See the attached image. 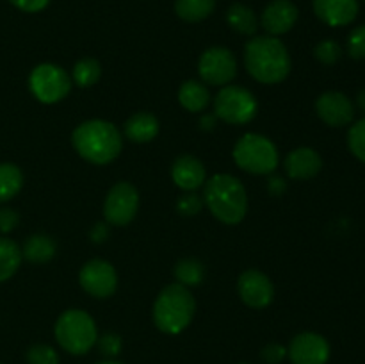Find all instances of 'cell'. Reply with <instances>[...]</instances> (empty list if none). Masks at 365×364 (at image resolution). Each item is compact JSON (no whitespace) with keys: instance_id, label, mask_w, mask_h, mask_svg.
Segmentation results:
<instances>
[{"instance_id":"obj_9","label":"cell","mask_w":365,"mask_h":364,"mask_svg":"<svg viewBox=\"0 0 365 364\" xmlns=\"http://www.w3.org/2000/svg\"><path fill=\"white\" fill-rule=\"evenodd\" d=\"M139 209V191L130 182H118L107 193L103 202V216L109 225L125 227L135 218Z\"/></svg>"},{"instance_id":"obj_17","label":"cell","mask_w":365,"mask_h":364,"mask_svg":"<svg viewBox=\"0 0 365 364\" xmlns=\"http://www.w3.org/2000/svg\"><path fill=\"white\" fill-rule=\"evenodd\" d=\"M285 173L294 181H309L316 177L323 168V159L319 153L309 146H299L285 156L284 159Z\"/></svg>"},{"instance_id":"obj_22","label":"cell","mask_w":365,"mask_h":364,"mask_svg":"<svg viewBox=\"0 0 365 364\" xmlns=\"http://www.w3.org/2000/svg\"><path fill=\"white\" fill-rule=\"evenodd\" d=\"M227 24L232 31L245 36H253L259 29V20L252 7L245 4H232L227 11Z\"/></svg>"},{"instance_id":"obj_8","label":"cell","mask_w":365,"mask_h":364,"mask_svg":"<svg viewBox=\"0 0 365 364\" xmlns=\"http://www.w3.org/2000/svg\"><path fill=\"white\" fill-rule=\"evenodd\" d=\"M29 89L41 103H57L70 93L71 79L64 68L43 63L29 75Z\"/></svg>"},{"instance_id":"obj_24","label":"cell","mask_w":365,"mask_h":364,"mask_svg":"<svg viewBox=\"0 0 365 364\" xmlns=\"http://www.w3.org/2000/svg\"><path fill=\"white\" fill-rule=\"evenodd\" d=\"M21 248L13 239L0 238V282L13 277L21 264Z\"/></svg>"},{"instance_id":"obj_6","label":"cell","mask_w":365,"mask_h":364,"mask_svg":"<svg viewBox=\"0 0 365 364\" xmlns=\"http://www.w3.org/2000/svg\"><path fill=\"white\" fill-rule=\"evenodd\" d=\"M235 164L253 175H269L278 168L280 157L274 143L269 138L255 132L242 136L234 146Z\"/></svg>"},{"instance_id":"obj_37","label":"cell","mask_w":365,"mask_h":364,"mask_svg":"<svg viewBox=\"0 0 365 364\" xmlns=\"http://www.w3.org/2000/svg\"><path fill=\"white\" fill-rule=\"evenodd\" d=\"M89 236H91L93 243H103L109 236V227H107V223H95Z\"/></svg>"},{"instance_id":"obj_7","label":"cell","mask_w":365,"mask_h":364,"mask_svg":"<svg viewBox=\"0 0 365 364\" xmlns=\"http://www.w3.org/2000/svg\"><path fill=\"white\" fill-rule=\"evenodd\" d=\"M259 103L253 93L242 86L227 84L214 98V114L230 125H246L257 116Z\"/></svg>"},{"instance_id":"obj_18","label":"cell","mask_w":365,"mask_h":364,"mask_svg":"<svg viewBox=\"0 0 365 364\" xmlns=\"http://www.w3.org/2000/svg\"><path fill=\"white\" fill-rule=\"evenodd\" d=\"M314 13L330 27L349 25L359 14V0H314Z\"/></svg>"},{"instance_id":"obj_33","label":"cell","mask_w":365,"mask_h":364,"mask_svg":"<svg viewBox=\"0 0 365 364\" xmlns=\"http://www.w3.org/2000/svg\"><path fill=\"white\" fill-rule=\"evenodd\" d=\"M203 207V198L202 196L195 195L192 191H189L187 195H182L180 198L177 200V211L184 216H195L202 211Z\"/></svg>"},{"instance_id":"obj_42","label":"cell","mask_w":365,"mask_h":364,"mask_svg":"<svg viewBox=\"0 0 365 364\" xmlns=\"http://www.w3.org/2000/svg\"><path fill=\"white\" fill-rule=\"evenodd\" d=\"M239 364H248V363H239Z\"/></svg>"},{"instance_id":"obj_15","label":"cell","mask_w":365,"mask_h":364,"mask_svg":"<svg viewBox=\"0 0 365 364\" xmlns=\"http://www.w3.org/2000/svg\"><path fill=\"white\" fill-rule=\"evenodd\" d=\"M298 7L291 0H273L260 16V25L267 36H282L291 31L298 21Z\"/></svg>"},{"instance_id":"obj_16","label":"cell","mask_w":365,"mask_h":364,"mask_svg":"<svg viewBox=\"0 0 365 364\" xmlns=\"http://www.w3.org/2000/svg\"><path fill=\"white\" fill-rule=\"evenodd\" d=\"M171 178L182 191H196L207 181V171L202 161L191 153L177 157L171 166Z\"/></svg>"},{"instance_id":"obj_34","label":"cell","mask_w":365,"mask_h":364,"mask_svg":"<svg viewBox=\"0 0 365 364\" xmlns=\"http://www.w3.org/2000/svg\"><path fill=\"white\" fill-rule=\"evenodd\" d=\"M287 355V348L278 343H271V345L264 346L262 352H260V359L267 364H280L282 360Z\"/></svg>"},{"instance_id":"obj_32","label":"cell","mask_w":365,"mask_h":364,"mask_svg":"<svg viewBox=\"0 0 365 364\" xmlns=\"http://www.w3.org/2000/svg\"><path fill=\"white\" fill-rule=\"evenodd\" d=\"M348 54L353 59H365V25L351 31L348 38Z\"/></svg>"},{"instance_id":"obj_41","label":"cell","mask_w":365,"mask_h":364,"mask_svg":"<svg viewBox=\"0 0 365 364\" xmlns=\"http://www.w3.org/2000/svg\"><path fill=\"white\" fill-rule=\"evenodd\" d=\"M96 364H121V363H118V360L109 359V360H102V363H96Z\"/></svg>"},{"instance_id":"obj_30","label":"cell","mask_w":365,"mask_h":364,"mask_svg":"<svg viewBox=\"0 0 365 364\" xmlns=\"http://www.w3.org/2000/svg\"><path fill=\"white\" fill-rule=\"evenodd\" d=\"M25 357L29 364H59V355L48 345H32Z\"/></svg>"},{"instance_id":"obj_40","label":"cell","mask_w":365,"mask_h":364,"mask_svg":"<svg viewBox=\"0 0 365 364\" xmlns=\"http://www.w3.org/2000/svg\"><path fill=\"white\" fill-rule=\"evenodd\" d=\"M356 106H359L360 111L365 114V89H362V91L356 95Z\"/></svg>"},{"instance_id":"obj_28","label":"cell","mask_w":365,"mask_h":364,"mask_svg":"<svg viewBox=\"0 0 365 364\" xmlns=\"http://www.w3.org/2000/svg\"><path fill=\"white\" fill-rule=\"evenodd\" d=\"M348 146L353 156L365 163V116L355 121L348 132Z\"/></svg>"},{"instance_id":"obj_11","label":"cell","mask_w":365,"mask_h":364,"mask_svg":"<svg viewBox=\"0 0 365 364\" xmlns=\"http://www.w3.org/2000/svg\"><path fill=\"white\" fill-rule=\"evenodd\" d=\"M78 282L88 295L95 298H109L118 288V273L107 261L91 259L81 268Z\"/></svg>"},{"instance_id":"obj_13","label":"cell","mask_w":365,"mask_h":364,"mask_svg":"<svg viewBox=\"0 0 365 364\" xmlns=\"http://www.w3.org/2000/svg\"><path fill=\"white\" fill-rule=\"evenodd\" d=\"M287 355L292 364H327L330 359V345L317 332H302L291 341Z\"/></svg>"},{"instance_id":"obj_27","label":"cell","mask_w":365,"mask_h":364,"mask_svg":"<svg viewBox=\"0 0 365 364\" xmlns=\"http://www.w3.org/2000/svg\"><path fill=\"white\" fill-rule=\"evenodd\" d=\"M100 75H102V66L93 57L77 61L73 71H71V79H73V82L78 88H91V86H95L100 81Z\"/></svg>"},{"instance_id":"obj_25","label":"cell","mask_w":365,"mask_h":364,"mask_svg":"<svg viewBox=\"0 0 365 364\" xmlns=\"http://www.w3.org/2000/svg\"><path fill=\"white\" fill-rule=\"evenodd\" d=\"M175 278L178 284L185 285V288H195L200 285L205 278V266L202 261L195 259V257H187V259H180L175 264Z\"/></svg>"},{"instance_id":"obj_19","label":"cell","mask_w":365,"mask_h":364,"mask_svg":"<svg viewBox=\"0 0 365 364\" xmlns=\"http://www.w3.org/2000/svg\"><path fill=\"white\" fill-rule=\"evenodd\" d=\"M123 132L132 143H150L159 134V120L152 113L139 111L125 121Z\"/></svg>"},{"instance_id":"obj_21","label":"cell","mask_w":365,"mask_h":364,"mask_svg":"<svg viewBox=\"0 0 365 364\" xmlns=\"http://www.w3.org/2000/svg\"><path fill=\"white\" fill-rule=\"evenodd\" d=\"M56 252L57 245L53 238L46 234H32L21 248V257L32 264H45L53 259Z\"/></svg>"},{"instance_id":"obj_3","label":"cell","mask_w":365,"mask_h":364,"mask_svg":"<svg viewBox=\"0 0 365 364\" xmlns=\"http://www.w3.org/2000/svg\"><path fill=\"white\" fill-rule=\"evenodd\" d=\"M203 186V203L209 207L214 218L225 225H237L245 220L248 195L237 177L230 173H216Z\"/></svg>"},{"instance_id":"obj_38","label":"cell","mask_w":365,"mask_h":364,"mask_svg":"<svg viewBox=\"0 0 365 364\" xmlns=\"http://www.w3.org/2000/svg\"><path fill=\"white\" fill-rule=\"evenodd\" d=\"M267 189H269L274 196H278L287 189V184H285V181L282 177H273L269 181V184H267Z\"/></svg>"},{"instance_id":"obj_2","label":"cell","mask_w":365,"mask_h":364,"mask_svg":"<svg viewBox=\"0 0 365 364\" xmlns=\"http://www.w3.org/2000/svg\"><path fill=\"white\" fill-rule=\"evenodd\" d=\"M71 145L82 159L102 166L113 163L120 156L123 148V136L110 121L88 120L75 127Z\"/></svg>"},{"instance_id":"obj_10","label":"cell","mask_w":365,"mask_h":364,"mask_svg":"<svg viewBox=\"0 0 365 364\" xmlns=\"http://www.w3.org/2000/svg\"><path fill=\"white\" fill-rule=\"evenodd\" d=\"M198 74L209 86H227L237 75V59L225 46H210L198 61Z\"/></svg>"},{"instance_id":"obj_26","label":"cell","mask_w":365,"mask_h":364,"mask_svg":"<svg viewBox=\"0 0 365 364\" xmlns=\"http://www.w3.org/2000/svg\"><path fill=\"white\" fill-rule=\"evenodd\" d=\"M24 186V173L13 163L0 164V203L7 202L20 193Z\"/></svg>"},{"instance_id":"obj_4","label":"cell","mask_w":365,"mask_h":364,"mask_svg":"<svg viewBox=\"0 0 365 364\" xmlns=\"http://www.w3.org/2000/svg\"><path fill=\"white\" fill-rule=\"evenodd\" d=\"M195 313V296L178 282L166 285L153 302V323L164 334H180L191 325Z\"/></svg>"},{"instance_id":"obj_29","label":"cell","mask_w":365,"mask_h":364,"mask_svg":"<svg viewBox=\"0 0 365 364\" xmlns=\"http://www.w3.org/2000/svg\"><path fill=\"white\" fill-rule=\"evenodd\" d=\"M314 56L323 64H335L342 56V49L335 39H323L314 49Z\"/></svg>"},{"instance_id":"obj_20","label":"cell","mask_w":365,"mask_h":364,"mask_svg":"<svg viewBox=\"0 0 365 364\" xmlns=\"http://www.w3.org/2000/svg\"><path fill=\"white\" fill-rule=\"evenodd\" d=\"M178 102L189 113H202L209 107L210 93L203 82L185 81L178 89Z\"/></svg>"},{"instance_id":"obj_1","label":"cell","mask_w":365,"mask_h":364,"mask_svg":"<svg viewBox=\"0 0 365 364\" xmlns=\"http://www.w3.org/2000/svg\"><path fill=\"white\" fill-rule=\"evenodd\" d=\"M291 56L277 36H255L245 46V66L262 84H280L291 74Z\"/></svg>"},{"instance_id":"obj_12","label":"cell","mask_w":365,"mask_h":364,"mask_svg":"<svg viewBox=\"0 0 365 364\" xmlns=\"http://www.w3.org/2000/svg\"><path fill=\"white\" fill-rule=\"evenodd\" d=\"M237 291L242 302L253 309H264L274 298V285L264 271L250 268L239 275Z\"/></svg>"},{"instance_id":"obj_36","label":"cell","mask_w":365,"mask_h":364,"mask_svg":"<svg viewBox=\"0 0 365 364\" xmlns=\"http://www.w3.org/2000/svg\"><path fill=\"white\" fill-rule=\"evenodd\" d=\"M14 7L25 13H39L50 4V0H9Z\"/></svg>"},{"instance_id":"obj_39","label":"cell","mask_w":365,"mask_h":364,"mask_svg":"<svg viewBox=\"0 0 365 364\" xmlns=\"http://www.w3.org/2000/svg\"><path fill=\"white\" fill-rule=\"evenodd\" d=\"M216 121H217L216 114H203L202 120H200V125H202L203 131H212V128L216 127Z\"/></svg>"},{"instance_id":"obj_23","label":"cell","mask_w":365,"mask_h":364,"mask_svg":"<svg viewBox=\"0 0 365 364\" xmlns=\"http://www.w3.org/2000/svg\"><path fill=\"white\" fill-rule=\"evenodd\" d=\"M214 9H216V0H177L175 2L177 16L191 24L205 20L214 13Z\"/></svg>"},{"instance_id":"obj_35","label":"cell","mask_w":365,"mask_h":364,"mask_svg":"<svg viewBox=\"0 0 365 364\" xmlns=\"http://www.w3.org/2000/svg\"><path fill=\"white\" fill-rule=\"evenodd\" d=\"M18 223H20V214L16 211L9 209V207H0V232L2 234L13 232Z\"/></svg>"},{"instance_id":"obj_31","label":"cell","mask_w":365,"mask_h":364,"mask_svg":"<svg viewBox=\"0 0 365 364\" xmlns=\"http://www.w3.org/2000/svg\"><path fill=\"white\" fill-rule=\"evenodd\" d=\"M96 343H98L100 353H102L103 357H107V359H114L116 355H120L121 348H123V341H121L120 335L114 334V332H106L103 335H100Z\"/></svg>"},{"instance_id":"obj_14","label":"cell","mask_w":365,"mask_h":364,"mask_svg":"<svg viewBox=\"0 0 365 364\" xmlns=\"http://www.w3.org/2000/svg\"><path fill=\"white\" fill-rule=\"evenodd\" d=\"M316 113L330 127H344L355 118V106L341 91H327L317 96Z\"/></svg>"},{"instance_id":"obj_5","label":"cell","mask_w":365,"mask_h":364,"mask_svg":"<svg viewBox=\"0 0 365 364\" xmlns=\"http://www.w3.org/2000/svg\"><path fill=\"white\" fill-rule=\"evenodd\" d=\"M57 343L71 355H84L98 341L96 323L86 310L68 309L57 318L53 327Z\"/></svg>"}]
</instances>
